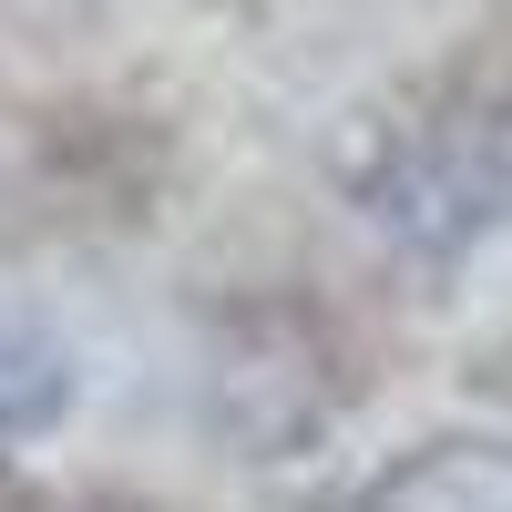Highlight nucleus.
I'll use <instances>...</instances> for the list:
<instances>
[{"mask_svg": "<svg viewBox=\"0 0 512 512\" xmlns=\"http://www.w3.org/2000/svg\"><path fill=\"white\" fill-rule=\"evenodd\" d=\"M379 236H400L420 256L472 246L502 205H512V113H441L379 154V175L359 185Z\"/></svg>", "mask_w": 512, "mask_h": 512, "instance_id": "nucleus-1", "label": "nucleus"}, {"mask_svg": "<svg viewBox=\"0 0 512 512\" xmlns=\"http://www.w3.org/2000/svg\"><path fill=\"white\" fill-rule=\"evenodd\" d=\"M359 512H512V441H420L359 492Z\"/></svg>", "mask_w": 512, "mask_h": 512, "instance_id": "nucleus-2", "label": "nucleus"}, {"mask_svg": "<svg viewBox=\"0 0 512 512\" xmlns=\"http://www.w3.org/2000/svg\"><path fill=\"white\" fill-rule=\"evenodd\" d=\"M62 400H72L62 349H52L31 318L0 308V441H21V431H41V420H62Z\"/></svg>", "mask_w": 512, "mask_h": 512, "instance_id": "nucleus-3", "label": "nucleus"}]
</instances>
